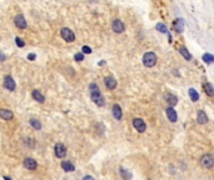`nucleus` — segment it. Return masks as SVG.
Segmentation results:
<instances>
[{"instance_id": "20", "label": "nucleus", "mask_w": 214, "mask_h": 180, "mask_svg": "<svg viewBox=\"0 0 214 180\" xmlns=\"http://www.w3.org/2000/svg\"><path fill=\"white\" fill-rule=\"evenodd\" d=\"M198 123L199 124H207L208 123V116H207V114L203 112V110H200V112L198 113Z\"/></svg>"}, {"instance_id": "26", "label": "nucleus", "mask_w": 214, "mask_h": 180, "mask_svg": "<svg viewBox=\"0 0 214 180\" xmlns=\"http://www.w3.org/2000/svg\"><path fill=\"white\" fill-rule=\"evenodd\" d=\"M157 30H159L160 33H168V30H167V26H165L164 24H162V23L157 24Z\"/></svg>"}, {"instance_id": "9", "label": "nucleus", "mask_w": 214, "mask_h": 180, "mask_svg": "<svg viewBox=\"0 0 214 180\" xmlns=\"http://www.w3.org/2000/svg\"><path fill=\"white\" fill-rule=\"evenodd\" d=\"M4 86H5V89H8V90H10V91L15 90V88H17L15 81L13 80L11 76H5V79H4Z\"/></svg>"}, {"instance_id": "30", "label": "nucleus", "mask_w": 214, "mask_h": 180, "mask_svg": "<svg viewBox=\"0 0 214 180\" xmlns=\"http://www.w3.org/2000/svg\"><path fill=\"white\" fill-rule=\"evenodd\" d=\"M35 58H36L35 54H29V55H28V60H31V61H33V60H35Z\"/></svg>"}, {"instance_id": "7", "label": "nucleus", "mask_w": 214, "mask_h": 180, "mask_svg": "<svg viewBox=\"0 0 214 180\" xmlns=\"http://www.w3.org/2000/svg\"><path fill=\"white\" fill-rule=\"evenodd\" d=\"M54 150H55V155H57L58 158H64V156L66 155V148H65L64 144H61V143L55 144Z\"/></svg>"}, {"instance_id": "19", "label": "nucleus", "mask_w": 214, "mask_h": 180, "mask_svg": "<svg viewBox=\"0 0 214 180\" xmlns=\"http://www.w3.org/2000/svg\"><path fill=\"white\" fill-rule=\"evenodd\" d=\"M33 98H34V100H36V101L40 103V104H43V103L45 101L44 95L40 93L39 90H34V91H33Z\"/></svg>"}, {"instance_id": "1", "label": "nucleus", "mask_w": 214, "mask_h": 180, "mask_svg": "<svg viewBox=\"0 0 214 180\" xmlns=\"http://www.w3.org/2000/svg\"><path fill=\"white\" fill-rule=\"evenodd\" d=\"M89 90H90V96H91V100L94 101L98 106H104L105 104V100L103 98V95L98 88V85L95 84V83H91V84L89 85Z\"/></svg>"}, {"instance_id": "18", "label": "nucleus", "mask_w": 214, "mask_h": 180, "mask_svg": "<svg viewBox=\"0 0 214 180\" xmlns=\"http://www.w3.org/2000/svg\"><path fill=\"white\" fill-rule=\"evenodd\" d=\"M61 168L66 173H70V171H74L75 170V167H74L70 161H61Z\"/></svg>"}, {"instance_id": "17", "label": "nucleus", "mask_w": 214, "mask_h": 180, "mask_svg": "<svg viewBox=\"0 0 214 180\" xmlns=\"http://www.w3.org/2000/svg\"><path fill=\"white\" fill-rule=\"evenodd\" d=\"M203 90L208 96H214V88L210 83H204L203 84Z\"/></svg>"}, {"instance_id": "21", "label": "nucleus", "mask_w": 214, "mask_h": 180, "mask_svg": "<svg viewBox=\"0 0 214 180\" xmlns=\"http://www.w3.org/2000/svg\"><path fill=\"white\" fill-rule=\"evenodd\" d=\"M189 96H190V99L193 101H198L199 100V94H198V91L194 88H190L189 89Z\"/></svg>"}, {"instance_id": "4", "label": "nucleus", "mask_w": 214, "mask_h": 180, "mask_svg": "<svg viewBox=\"0 0 214 180\" xmlns=\"http://www.w3.org/2000/svg\"><path fill=\"white\" fill-rule=\"evenodd\" d=\"M60 34H61V38L65 41H68V43H73V41L75 40V35H74V33L69 29V28H63Z\"/></svg>"}, {"instance_id": "25", "label": "nucleus", "mask_w": 214, "mask_h": 180, "mask_svg": "<svg viewBox=\"0 0 214 180\" xmlns=\"http://www.w3.org/2000/svg\"><path fill=\"white\" fill-rule=\"evenodd\" d=\"M120 174H122V176L124 178V180H130V178H131V174L127 170V169H120Z\"/></svg>"}, {"instance_id": "27", "label": "nucleus", "mask_w": 214, "mask_h": 180, "mask_svg": "<svg viewBox=\"0 0 214 180\" xmlns=\"http://www.w3.org/2000/svg\"><path fill=\"white\" fill-rule=\"evenodd\" d=\"M74 59H75L76 61H83V60H84V54H83V53H78V54H75Z\"/></svg>"}, {"instance_id": "13", "label": "nucleus", "mask_w": 214, "mask_h": 180, "mask_svg": "<svg viewBox=\"0 0 214 180\" xmlns=\"http://www.w3.org/2000/svg\"><path fill=\"white\" fill-rule=\"evenodd\" d=\"M15 25L19 29H25L26 28V20L23 15H17L15 17Z\"/></svg>"}, {"instance_id": "31", "label": "nucleus", "mask_w": 214, "mask_h": 180, "mask_svg": "<svg viewBox=\"0 0 214 180\" xmlns=\"http://www.w3.org/2000/svg\"><path fill=\"white\" fill-rule=\"evenodd\" d=\"M83 180H95V179L93 178L91 175H87V176H84V178H83Z\"/></svg>"}, {"instance_id": "3", "label": "nucleus", "mask_w": 214, "mask_h": 180, "mask_svg": "<svg viewBox=\"0 0 214 180\" xmlns=\"http://www.w3.org/2000/svg\"><path fill=\"white\" fill-rule=\"evenodd\" d=\"M200 164L207 169H212L214 167V156L212 154H204L200 158Z\"/></svg>"}, {"instance_id": "15", "label": "nucleus", "mask_w": 214, "mask_h": 180, "mask_svg": "<svg viewBox=\"0 0 214 180\" xmlns=\"http://www.w3.org/2000/svg\"><path fill=\"white\" fill-rule=\"evenodd\" d=\"M113 115H114V118H115L116 120H120V119H122V116H123L122 108H120L118 104L113 105Z\"/></svg>"}, {"instance_id": "16", "label": "nucleus", "mask_w": 214, "mask_h": 180, "mask_svg": "<svg viewBox=\"0 0 214 180\" xmlns=\"http://www.w3.org/2000/svg\"><path fill=\"white\" fill-rule=\"evenodd\" d=\"M13 113L10 112V110H8V109H2L0 110V118L2 119H4V120H11L13 119Z\"/></svg>"}, {"instance_id": "8", "label": "nucleus", "mask_w": 214, "mask_h": 180, "mask_svg": "<svg viewBox=\"0 0 214 180\" xmlns=\"http://www.w3.org/2000/svg\"><path fill=\"white\" fill-rule=\"evenodd\" d=\"M165 113H167L168 119H169L172 123H175V121L178 120V115H177V112L174 110V108H172V106L167 108V109H165Z\"/></svg>"}, {"instance_id": "23", "label": "nucleus", "mask_w": 214, "mask_h": 180, "mask_svg": "<svg viewBox=\"0 0 214 180\" xmlns=\"http://www.w3.org/2000/svg\"><path fill=\"white\" fill-rule=\"evenodd\" d=\"M29 123H30V125H31L35 130H40V129H42V124H40L39 120H36V119H30Z\"/></svg>"}, {"instance_id": "24", "label": "nucleus", "mask_w": 214, "mask_h": 180, "mask_svg": "<svg viewBox=\"0 0 214 180\" xmlns=\"http://www.w3.org/2000/svg\"><path fill=\"white\" fill-rule=\"evenodd\" d=\"M203 61L207 63V64H210V63L214 61V57H213L212 54H208V53H207V54L203 55Z\"/></svg>"}, {"instance_id": "12", "label": "nucleus", "mask_w": 214, "mask_h": 180, "mask_svg": "<svg viewBox=\"0 0 214 180\" xmlns=\"http://www.w3.org/2000/svg\"><path fill=\"white\" fill-rule=\"evenodd\" d=\"M173 28H174V30L177 33H182L184 30V20L178 18L177 20H174V23H173Z\"/></svg>"}, {"instance_id": "10", "label": "nucleus", "mask_w": 214, "mask_h": 180, "mask_svg": "<svg viewBox=\"0 0 214 180\" xmlns=\"http://www.w3.org/2000/svg\"><path fill=\"white\" fill-rule=\"evenodd\" d=\"M24 167L26 169H29V170H35L38 168V163L33 158H26L24 160Z\"/></svg>"}, {"instance_id": "6", "label": "nucleus", "mask_w": 214, "mask_h": 180, "mask_svg": "<svg viewBox=\"0 0 214 180\" xmlns=\"http://www.w3.org/2000/svg\"><path fill=\"white\" fill-rule=\"evenodd\" d=\"M112 28H113L114 33H116V34H120V33H123V31L125 30V26H124L123 21H122V20H119V19H115V20L113 21Z\"/></svg>"}, {"instance_id": "28", "label": "nucleus", "mask_w": 214, "mask_h": 180, "mask_svg": "<svg viewBox=\"0 0 214 180\" xmlns=\"http://www.w3.org/2000/svg\"><path fill=\"white\" fill-rule=\"evenodd\" d=\"M15 43H17V45H18L19 48L25 46V43L23 41V39H21V38H17V39H15Z\"/></svg>"}, {"instance_id": "32", "label": "nucleus", "mask_w": 214, "mask_h": 180, "mask_svg": "<svg viewBox=\"0 0 214 180\" xmlns=\"http://www.w3.org/2000/svg\"><path fill=\"white\" fill-rule=\"evenodd\" d=\"M4 60H5V55L0 53V61H4Z\"/></svg>"}, {"instance_id": "29", "label": "nucleus", "mask_w": 214, "mask_h": 180, "mask_svg": "<svg viewBox=\"0 0 214 180\" xmlns=\"http://www.w3.org/2000/svg\"><path fill=\"white\" fill-rule=\"evenodd\" d=\"M83 54H90L91 53V49L89 48V46H83Z\"/></svg>"}, {"instance_id": "22", "label": "nucleus", "mask_w": 214, "mask_h": 180, "mask_svg": "<svg viewBox=\"0 0 214 180\" xmlns=\"http://www.w3.org/2000/svg\"><path fill=\"white\" fill-rule=\"evenodd\" d=\"M179 51H180V54H182L183 57H184V59H185V60H190V59H192V55L189 54V51L186 50L184 46H180V48H179Z\"/></svg>"}, {"instance_id": "14", "label": "nucleus", "mask_w": 214, "mask_h": 180, "mask_svg": "<svg viewBox=\"0 0 214 180\" xmlns=\"http://www.w3.org/2000/svg\"><path fill=\"white\" fill-rule=\"evenodd\" d=\"M165 99H167V103L169 104V106H172V108L178 104V98L175 95H173V94H167Z\"/></svg>"}, {"instance_id": "33", "label": "nucleus", "mask_w": 214, "mask_h": 180, "mask_svg": "<svg viewBox=\"0 0 214 180\" xmlns=\"http://www.w3.org/2000/svg\"><path fill=\"white\" fill-rule=\"evenodd\" d=\"M4 180H11V179H10V178H8V176H5V178H4Z\"/></svg>"}, {"instance_id": "2", "label": "nucleus", "mask_w": 214, "mask_h": 180, "mask_svg": "<svg viewBox=\"0 0 214 180\" xmlns=\"http://www.w3.org/2000/svg\"><path fill=\"white\" fill-rule=\"evenodd\" d=\"M157 60H158L157 55H155L154 53H152V51L145 53V54H144V57H143V64H144L146 68H152V66H154V65L157 64Z\"/></svg>"}, {"instance_id": "11", "label": "nucleus", "mask_w": 214, "mask_h": 180, "mask_svg": "<svg viewBox=\"0 0 214 180\" xmlns=\"http://www.w3.org/2000/svg\"><path fill=\"white\" fill-rule=\"evenodd\" d=\"M104 83H105V86L108 88V89H110V90H113V89L116 88V80L113 76H106L104 79Z\"/></svg>"}, {"instance_id": "5", "label": "nucleus", "mask_w": 214, "mask_h": 180, "mask_svg": "<svg viewBox=\"0 0 214 180\" xmlns=\"http://www.w3.org/2000/svg\"><path fill=\"white\" fill-rule=\"evenodd\" d=\"M133 127H134L139 133H144L145 129H146V125H145V123L143 119L140 118H135V119H133Z\"/></svg>"}]
</instances>
